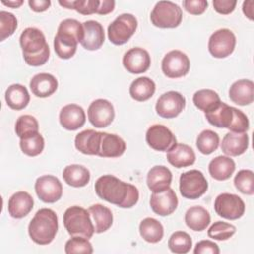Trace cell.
<instances>
[{
    "label": "cell",
    "mask_w": 254,
    "mask_h": 254,
    "mask_svg": "<svg viewBox=\"0 0 254 254\" xmlns=\"http://www.w3.org/2000/svg\"><path fill=\"white\" fill-rule=\"evenodd\" d=\"M126 150V144L124 140L116 134H109L101 132L99 157L103 158H117L124 154Z\"/></svg>",
    "instance_id": "ffe728a7"
},
{
    "label": "cell",
    "mask_w": 254,
    "mask_h": 254,
    "mask_svg": "<svg viewBox=\"0 0 254 254\" xmlns=\"http://www.w3.org/2000/svg\"><path fill=\"white\" fill-rule=\"evenodd\" d=\"M64 252L66 254H91L93 252L92 244L89 242L88 238L82 236H72L65 242Z\"/></svg>",
    "instance_id": "7bdbcfd3"
},
{
    "label": "cell",
    "mask_w": 254,
    "mask_h": 254,
    "mask_svg": "<svg viewBox=\"0 0 254 254\" xmlns=\"http://www.w3.org/2000/svg\"><path fill=\"white\" fill-rule=\"evenodd\" d=\"M61 125L69 131L77 130L85 123V112L83 108L77 104H67L60 111Z\"/></svg>",
    "instance_id": "d6986e66"
},
{
    "label": "cell",
    "mask_w": 254,
    "mask_h": 254,
    "mask_svg": "<svg viewBox=\"0 0 254 254\" xmlns=\"http://www.w3.org/2000/svg\"><path fill=\"white\" fill-rule=\"evenodd\" d=\"M190 60L188 56L179 50L170 51L162 60V71L170 78H179L190 71Z\"/></svg>",
    "instance_id": "8fae6325"
},
{
    "label": "cell",
    "mask_w": 254,
    "mask_h": 254,
    "mask_svg": "<svg viewBox=\"0 0 254 254\" xmlns=\"http://www.w3.org/2000/svg\"><path fill=\"white\" fill-rule=\"evenodd\" d=\"M16 17L7 11L0 12V41H4L6 38L14 34L17 29Z\"/></svg>",
    "instance_id": "f6af8a7d"
},
{
    "label": "cell",
    "mask_w": 254,
    "mask_h": 254,
    "mask_svg": "<svg viewBox=\"0 0 254 254\" xmlns=\"http://www.w3.org/2000/svg\"><path fill=\"white\" fill-rule=\"evenodd\" d=\"M16 135L22 139L39 133V123L37 119L29 114L20 116L15 124Z\"/></svg>",
    "instance_id": "f35d334b"
},
{
    "label": "cell",
    "mask_w": 254,
    "mask_h": 254,
    "mask_svg": "<svg viewBox=\"0 0 254 254\" xmlns=\"http://www.w3.org/2000/svg\"><path fill=\"white\" fill-rule=\"evenodd\" d=\"M206 120L217 128L229 129L233 120V107L224 102H220L212 110L205 112Z\"/></svg>",
    "instance_id": "f1b7e54d"
},
{
    "label": "cell",
    "mask_w": 254,
    "mask_h": 254,
    "mask_svg": "<svg viewBox=\"0 0 254 254\" xmlns=\"http://www.w3.org/2000/svg\"><path fill=\"white\" fill-rule=\"evenodd\" d=\"M5 100L10 108L14 110H21L28 105L30 101V94L24 85L14 83L6 89Z\"/></svg>",
    "instance_id": "1f68e13d"
},
{
    "label": "cell",
    "mask_w": 254,
    "mask_h": 254,
    "mask_svg": "<svg viewBox=\"0 0 254 254\" xmlns=\"http://www.w3.org/2000/svg\"><path fill=\"white\" fill-rule=\"evenodd\" d=\"M229 98L237 105L245 106L254 100V83L250 79H239L229 88Z\"/></svg>",
    "instance_id": "44dd1931"
},
{
    "label": "cell",
    "mask_w": 254,
    "mask_h": 254,
    "mask_svg": "<svg viewBox=\"0 0 254 254\" xmlns=\"http://www.w3.org/2000/svg\"><path fill=\"white\" fill-rule=\"evenodd\" d=\"M236 45V38L229 29H219L215 31L208 40V51L212 57L223 59L230 56Z\"/></svg>",
    "instance_id": "30bf717a"
},
{
    "label": "cell",
    "mask_w": 254,
    "mask_h": 254,
    "mask_svg": "<svg viewBox=\"0 0 254 254\" xmlns=\"http://www.w3.org/2000/svg\"><path fill=\"white\" fill-rule=\"evenodd\" d=\"M114 6H115V2L113 0H103L100 1L99 3V7L97 10L96 14L99 15H106L111 13L114 10Z\"/></svg>",
    "instance_id": "816d5d0a"
},
{
    "label": "cell",
    "mask_w": 254,
    "mask_h": 254,
    "mask_svg": "<svg viewBox=\"0 0 254 254\" xmlns=\"http://www.w3.org/2000/svg\"><path fill=\"white\" fill-rule=\"evenodd\" d=\"M3 5L5 6H8V7H11V8H19L23 3L24 1L23 0H9V1H5V0H2L1 1Z\"/></svg>",
    "instance_id": "db71d44e"
},
{
    "label": "cell",
    "mask_w": 254,
    "mask_h": 254,
    "mask_svg": "<svg viewBox=\"0 0 254 254\" xmlns=\"http://www.w3.org/2000/svg\"><path fill=\"white\" fill-rule=\"evenodd\" d=\"M100 1L98 0H64L59 1V4L66 9H72L82 15H91L97 13Z\"/></svg>",
    "instance_id": "60d3db41"
},
{
    "label": "cell",
    "mask_w": 254,
    "mask_h": 254,
    "mask_svg": "<svg viewBox=\"0 0 254 254\" xmlns=\"http://www.w3.org/2000/svg\"><path fill=\"white\" fill-rule=\"evenodd\" d=\"M104 30L102 25L94 20L82 23V37L80 45L88 51H95L101 48L104 43Z\"/></svg>",
    "instance_id": "ac0fdd59"
},
{
    "label": "cell",
    "mask_w": 254,
    "mask_h": 254,
    "mask_svg": "<svg viewBox=\"0 0 254 254\" xmlns=\"http://www.w3.org/2000/svg\"><path fill=\"white\" fill-rule=\"evenodd\" d=\"M63 178L68 186L81 188L88 184L90 180V173L88 169L82 165L71 164L64 169Z\"/></svg>",
    "instance_id": "f546056e"
},
{
    "label": "cell",
    "mask_w": 254,
    "mask_h": 254,
    "mask_svg": "<svg viewBox=\"0 0 254 254\" xmlns=\"http://www.w3.org/2000/svg\"><path fill=\"white\" fill-rule=\"evenodd\" d=\"M236 4V0H213L212 2L214 10L222 15H227L233 12Z\"/></svg>",
    "instance_id": "681fc988"
},
{
    "label": "cell",
    "mask_w": 254,
    "mask_h": 254,
    "mask_svg": "<svg viewBox=\"0 0 254 254\" xmlns=\"http://www.w3.org/2000/svg\"><path fill=\"white\" fill-rule=\"evenodd\" d=\"M58 216L51 208L39 209L31 219L28 232L30 238L39 245L50 244L58 232Z\"/></svg>",
    "instance_id": "277c9868"
},
{
    "label": "cell",
    "mask_w": 254,
    "mask_h": 254,
    "mask_svg": "<svg viewBox=\"0 0 254 254\" xmlns=\"http://www.w3.org/2000/svg\"><path fill=\"white\" fill-rule=\"evenodd\" d=\"M35 191L42 201L54 203L62 197L63 186L57 177L45 175L37 179L35 183Z\"/></svg>",
    "instance_id": "4fadbf2b"
},
{
    "label": "cell",
    "mask_w": 254,
    "mask_h": 254,
    "mask_svg": "<svg viewBox=\"0 0 254 254\" xmlns=\"http://www.w3.org/2000/svg\"><path fill=\"white\" fill-rule=\"evenodd\" d=\"M20 46L27 64L40 66L48 62L50 48L41 30L34 27L26 28L20 36Z\"/></svg>",
    "instance_id": "7a4b0ae2"
},
{
    "label": "cell",
    "mask_w": 254,
    "mask_h": 254,
    "mask_svg": "<svg viewBox=\"0 0 254 254\" xmlns=\"http://www.w3.org/2000/svg\"><path fill=\"white\" fill-rule=\"evenodd\" d=\"M249 146V138L246 133L228 132L222 139L221 151L231 157L240 156L246 152Z\"/></svg>",
    "instance_id": "7402d4cb"
},
{
    "label": "cell",
    "mask_w": 254,
    "mask_h": 254,
    "mask_svg": "<svg viewBox=\"0 0 254 254\" xmlns=\"http://www.w3.org/2000/svg\"><path fill=\"white\" fill-rule=\"evenodd\" d=\"M214 210L225 219L235 220L244 214L245 204L240 196L234 193L223 192L215 198Z\"/></svg>",
    "instance_id": "9c48e42d"
},
{
    "label": "cell",
    "mask_w": 254,
    "mask_h": 254,
    "mask_svg": "<svg viewBox=\"0 0 254 254\" xmlns=\"http://www.w3.org/2000/svg\"><path fill=\"white\" fill-rule=\"evenodd\" d=\"M186 106V98L178 91H167L157 100L156 112L163 118L177 117Z\"/></svg>",
    "instance_id": "7c38bea8"
},
{
    "label": "cell",
    "mask_w": 254,
    "mask_h": 254,
    "mask_svg": "<svg viewBox=\"0 0 254 254\" xmlns=\"http://www.w3.org/2000/svg\"><path fill=\"white\" fill-rule=\"evenodd\" d=\"M146 142L156 151L167 152L177 143V139L168 127L161 124H155L147 130Z\"/></svg>",
    "instance_id": "9a60e30c"
},
{
    "label": "cell",
    "mask_w": 254,
    "mask_h": 254,
    "mask_svg": "<svg viewBox=\"0 0 254 254\" xmlns=\"http://www.w3.org/2000/svg\"><path fill=\"white\" fill-rule=\"evenodd\" d=\"M235 232L236 227L233 224L224 221H216L209 227L207 235L212 239L222 241L229 239Z\"/></svg>",
    "instance_id": "ee69618b"
},
{
    "label": "cell",
    "mask_w": 254,
    "mask_h": 254,
    "mask_svg": "<svg viewBox=\"0 0 254 254\" xmlns=\"http://www.w3.org/2000/svg\"><path fill=\"white\" fill-rule=\"evenodd\" d=\"M235 171V163L228 156H217L208 165L210 176L217 181L228 180Z\"/></svg>",
    "instance_id": "83f0119b"
},
{
    "label": "cell",
    "mask_w": 254,
    "mask_h": 254,
    "mask_svg": "<svg viewBox=\"0 0 254 254\" xmlns=\"http://www.w3.org/2000/svg\"><path fill=\"white\" fill-rule=\"evenodd\" d=\"M30 88L33 94L37 97H49L56 92L58 88V80L51 73H37L30 81Z\"/></svg>",
    "instance_id": "4316f807"
},
{
    "label": "cell",
    "mask_w": 254,
    "mask_h": 254,
    "mask_svg": "<svg viewBox=\"0 0 254 254\" xmlns=\"http://www.w3.org/2000/svg\"><path fill=\"white\" fill-rule=\"evenodd\" d=\"M64 225L71 236H82L89 239L94 233V226L88 210L78 205L70 206L64 211Z\"/></svg>",
    "instance_id": "5b68a950"
},
{
    "label": "cell",
    "mask_w": 254,
    "mask_h": 254,
    "mask_svg": "<svg viewBox=\"0 0 254 254\" xmlns=\"http://www.w3.org/2000/svg\"><path fill=\"white\" fill-rule=\"evenodd\" d=\"M178 202L176 192L171 188L160 192H153L150 198V206L152 210L160 216L172 214L177 209Z\"/></svg>",
    "instance_id": "e0dca14e"
},
{
    "label": "cell",
    "mask_w": 254,
    "mask_h": 254,
    "mask_svg": "<svg viewBox=\"0 0 254 254\" xmlns=\"http://www.w3.org/2000/svg\"><path fill=\"white\" fill-rule=\"evenodd\" d=\"M156 90L155 82L147 77L141 76L132 81L129 87L130 96L136 101H146L150 99Z\"/></svg>",
    "instance_id": "d6a6232c"
},
{
    "label": "cell",
    "mask_w": 254,
    "mask_h": 254,
    "mask_svg": "<svg viewBox=\"0 0 254 254\" xmlns=\"http://www.w3.org/2000/svg\"><path fill=\"white\" fill-rule=\"evenodd\" d=\"M137 26L138 22L134 15L129 13L121 14L108 26V39L116 46L123 45L134 35Z\"/></svg>",
    "instance_id": "52a82bcc"
},
{
    "label": "cell",
    "mask_w": 254,
    "mask_h": 254,
    "mask_svg": "<svg viewBox=\"0 0 254 254\" xmlns=\"http://www.w3.org/2000/svg\"><path fill=\"white\" fill-rule=\"evenodd\" d=\"M101 132L87 129L79 132L74 139L75 148L84 155H98Z\"/></svg>",
    "instance_id": "d4e9b609"
},
{
    "label": "cell",
    "mask_w": 254,
    "mask_h": 254,
    "mask_svg": "<svg viewBox=\"0 0 254 254\" xmlns=\"http://www.w3.org/2000/svg\"><path fill=\"white\" fill-rule=\"evenodd\" d=\"M141 237L149 243H157L164 236V227L160 221L153 217L144 218L139 225Z\"/></svg>",
    "instance_id": "e575fe53"
},
{
    "label": "cell",
    "mask_w": 254,
    "mask_h": 254,
    "mask_svg": "<svg viewBox=\"0 0 254 254\" xmlns=\"http://www.w3.org/2000/svg\"><path fill=\"white\" fill-rule=\"evenodd\" d=\"M30 8L35 12H44L51 6L50 0H29Z\"/></svg>",
    "instance_id": "f907efd6"
},
{
    "label": "cell",
    "mask_w": 254,
    "mask_h": 254,
    "mask_svg": "<svg viewBox=\"0 0 254 254\" xmlns=\"http://www.w3.org/2000/svg\"><path fill=\"white\" fill-rule=\"evenodd\" d=\"M219 252L218 245L210 240H201L197 242L193 249L194 254H218Z\"/></svg>",
    "instance_id": "c3c4849f"
},
{
    "label": "cell",
    "mask_w": 254,
    "mask_h": 254,
    "mask_svg": "<svg viewBox=\"0 0 254 254\" xmlns=\"http://www.w3.org/2000/svg\"><path fill=\"white\" fill-rule=\"evenodd\" d=\"M253 6H254V1L253 0L244 1L243 5H242V11H243L244 15L249 20H253Z\"/></svg>",
    "instance_id": "f5cc1de1"
},
{
    "label": "cell",
    "mask_w": 254,
    "mask_h": 254,
    "mask_svg": "<svg viewBox=\"0 0 254 254\" xmlns=\"http://www.w3.org/2000/svg\"><path fill=\"white\" fill-rule=\"evenodd\" d=\"M89 122L96 128H104L111 124L115 111L112 103L106 99L98 98L92 101L87 110Z\"/></svg>",
    "instance_id": "5bb4252c"
},
{
    "label": "cell",
    "mask_w": 254,
    "mask_h": 254,
    "mask_svg": "<svg viewBox=\"0 0 254 254\" xmlns=\"http://www.w3.org/2000/svg\"><path fill=\"white\" fill-rule=\"evenodd\" d=\"M122 64L125 69L130 73H143L149 69L151 58L145 49L135 47L124 54Z\"/></svg>",
    "instance_id": "2e32d148"
},
{
    "label": "cell",
    "mask_w": 254,
    "mask_h": 254,
    "mask_svg": "<svg viewBox=\"0 0 254 254\" xmlns=\"http://www.w3.org/2000/svg\"><path fill=\"white\" fill-rule=\"evenodd\" d=\"M82 37V24L75 19H64L59 25L54 39V49L57 56L67 60L74 56L77 44Z\"/></svg>",
    "instance_id": "3957f363"
},
{
    "label": "cell",
    "mask_w": 254,
    "mask_h": 254,
    "mask_svg": "<svg viewBox=\"0 0 254 254\" xmlns=\"http://www.w3.org/2000/svg\"><path fill=\"white\" fill-rule=\"evenodd\" d=\"M219 146V136L212 130L206 129L199 133L196 138V147L203 155L213 153Z\"/></svg>",
    "instance_id": "8d00e7d4"
},
{
    "label": "cell",
    "mask_w": 254,
    "mask_h": 254,
    "mask_svg": "<svg viewBox=\"0 0 254 254\" xmlns=\"http://www.w3.org/2000/svg\"><path fill=\"white\" fill-rule=\"evenodd\" d=\"M45 147V140L40 133H36L26 138L20 139V148L22 152L30 157L40 155Z\"/></svg>",
    "instance_id": "ab89813d"
},
{
    "label": "cell",
    "mask_w": 254,
    "mask_h": 254,
    "mask_svg": "<svg viewBox=\"0 0 254 254\" xmlns=\"http://www.w3.org/2000/svg\"><path fill=\"white\" fill-rule=\"evenodd\" d=\"M192 101L195 107H197L204 113L212 110L221 102L217 92L212 89L197 90L192 96Z\"/></svg>",
    "instance_id": "d590c367"
},
{
    "label": "cell",
    "mask_w": 254,
    "mask_h": 254,
    "mask_svg": "<svg viewBox=\"0 0 254 254\" xmlns=\"http://www.w3.org/2000/svg\"><path fill=\"white\" fill-rule=\"evenodd\" d=\"M94 189L101 199L121 208H130L139 199V191L135 186L125 183L112 175L99 177L95 182Z\"/></svg>",
    "instance_id": "6da1fadb"
},
{
    "label": "cell",
    "mask_w": 254,
    "mask_h": 254,
    "mask_svg": "<svg viewBox=\"0 0 254 254\" xmlns=\"http://www.w3.org/2000/svg\"><path fill=\"white\" fill-rule=\"evenodd\" d=\"M234 186L242 193H254V173L251 170H240L234 177Z\"/></svg>",
    "instance_id": "b9f144b4"
},
{
    "label": "cell",
    "mask_w": 254,
    "mask_h": 254,
    "mask_svg": "<svg viewBox=\"0 0 254 254\" xmlns=\"http://www.w3.org/2000/svg\"><path fill=\"white\" fill-rule=\"evenodd\" d=\"M249 129L248 117L239 109L233 107V120L229 127L231 132L245 133Z\"/></svg>",
    "instance_id": "bcb514c9"
},
{
    "label": "cell",
    "mask_w": 254,
    "mask_h": 254,
    "mask_svg": "<svg viewBox=\"0 0 254 254\" xmlns=\"http://www.w3.org/2000/svg\"><path fill=\"white\" fill-rule=\"evenodd\" d=\"M88 212L90 216L93 218L94 221V232L95 233H102L108 230L113 222V215L111 210L100 204L96 203L91 205L88 208Z\"/></svg>",
    "instance_id": "836d02e7"
},
{
    "label": "cell",
    "mask_w": 254,
    "mask_h": 254,
    "mask_svg": "<svg viewBox=\"0 0 254 254\" xmlns=\"http://www.w3.org/2000/svg\"><path fill=\"white\" fill-rule=\"evenodd\" d=\"M168 246L173 253L186 254L190 250L192 246V240L187 232L176 231L170 236Z\"/></svg>",
    "instance_id": "74e56055"
},
{
    "label": "cell",
    "mask_w": 254,
    "mask_h": 254,
    "mask_svg": "<svg viewBox=\"0 0 254 254\" xmlns=\"http://www.w3.org/2000/svg\"><path fill=\"white\" fill-rule=\"evenodd\" d=\"M150 19L155 27L162 29L177 28L183 19L180 6L171 1H159L153 8Z\"/></svg>",
    "instance_id": "8992f818"
},
{
    "label": "cell",
    "mask_w": 254,
    "mask_h": 254,
    "mask_svg": "<svg viewBox=\"0 0 254 254\" xmlns=\"http://www.w3.org/2000/svg\"><path fill=\"white\" fill-rule=\"evenodd\" d=\"M167 160L176 168H185L191 166L195 162V154L189 145L176 143L168 150Z\"/></svg>",
    "instance_id": "603a6c76"
},
{
    "label": "cell",
    "mask_w": 254,
    "mask_h": 254,
    "mask_svg": "<svg viewBox=\"0 0 254 254\" xmlns=\"http://www.w3.org/2000/svg\"><path fill=\"white\" fill-rule=\"evenodd\" d=\"M185 222L191 230L202 231L210 223V214L202 206H191L185 214Z\"/></svg>",
    "instance_id": "4dcf8cb0"
},
{
    "label": "cell",
    "mask_w": 254,
    "mask_h": 254,
    "mask_svg": "<svg viewBox=\"0 0 254 254\" xmlns=\"http://www.w3.org/2000/svg\"><path fill=\"white\" fill-rule=\"evenodd\" d=\"M207 188V181L198 170L185 172L180 177V192L185 198L196 199L205 193Z\"/></svg>",
    "instance_id": "ba28073f"
},
{
    "label": "cell",
    "mask_w": 254,
    "mask_h": 254,
    "mask_svg": "<svg viewBox=\"0 0 254 254\" xmlns=\"http://www.w3.org/2000/svg\"><path fill=\"white\" fill-rule=\"evenodd\" d=\"M172 172L165 166H154L147 174V186L153 192H160L170 188Z\"/></svg>",
    "instance_id": "484cf974"
},
{
    "label": "cell",
    "mask_w": 254,
    "mask_h": 254,
    "mask_svg": "<svg viewBox=\"0 0 254 254\" xmlns=\"http://www.w3.org/2000/svg\"><path fill=\"white\" fill-rule=\"evenodd\" d=\"M34 199L27 191H17L8 200V212L13 218H23L30 213Z\"/></svg>",
    "instance_id": "cb8c5ba5"
},
{
    "label": "cell",
    "mask_w": 254,
    "mask_h": 254,
    "mask_svg": "<svg viewBox=\"0 0 254 254\" xmlns=\"http://www.w3.org/2000/svg\"><path fill=\"white\" fill-rule=\"evenodd\" d=\"M207 1L205 0H185L183 6L185 10L191 15H200L207 8Z\"/></svg>",
    "instance_id": "7dc6e473"
}]
</instances>
